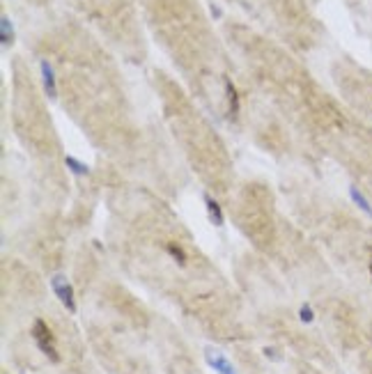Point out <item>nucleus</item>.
I'll return each instance as SVG.
<instances>
[{
  "label": "nucleus",
  "instance_id": "f257e3e1",
  "mask_svg": "<svg viewBox=\"0 0 372 374\" xmlns=\"http://www.w3.org/2000/svg\"><path fill=\"white\" fill-rule=\"evenodd\" d=\"M32 338H35L37 347L42 349V354H46L51 361H60V356H58V349H55V340H53V333H51V328L44 324L42 319L35 321V326H32Z\"/></svg>",
  "mask_w": 372,
  "mask_h": 374
},
{
  "label": "nucleus",
  "instance_id": "f03ea898",
  "mask_svg": "<svg viewBox=\"0 0 372 374\" xmlns=\"http://www.w3.org/2000/svg\"><path fill=\"white\" fill-rule=\"evenodd\" d=\"M51 285H53V291L58 294L62 305H65L69 312H76V301H74V289H72V285H69V280H67L65 276H53Z\"/></svg>",
  "mask_w": 372,
  "mask_h": 374
},
{
  "label": "nucleus",
  "instance_id": "7ed1b4c3",
  "mask_svg": "<svg viewBox=\"0 0 372 374\" xmlns=\"http://www.w3.org/2000/svg\"><path fill=\"white\" fill-rule=\"evenodd\" d=\"M207 363H209L211 368H214V372H218V374H237L223 354H207Z\"/></svg>",
  "mask_w": 372,
  "mask_h": 374
},
{
  "label": "nucleus",
  "instance_id": "20e7f679",
  "mask_svg": "<svg viewBox=\"0 0 372 374\" xmlns=\"http://www.w3.org/2000/svg\"><path fill=\"white\" fill-rule=\"evenodd\" d=\"M42 76H44V90H46L48 99H55L58 96V90H55V76H53V67L48 65L46 60L42 62Z\"/></svg>",
  "mask_w": 372,
  "mask_h": 374
},
{
  "label": "nucleus",
  "instance_id": "39448f33",
  "mask_svg": "<svg viewBox=\"0 0 372 374\" xmlns=\"http://www.w3.org/2000/svg\"><path fill=\"white\" fill-rule=\"evenodd\" d=\"M207 211H209V218H211V223L216 227H223V223H225V218H223V211H221V207H218V202L216 200H211V197H207Z\"/></svg>",
  "mask_w": 372,
  "mask_h": 374
},
{
  "label": "nucleus",
  "instance_id": "423d86ee",
  "mask_svg": "<svg viewBox=\"0 0 372 374\" xmlns=\"http://www.w3.org/2000/svg\"><path fill=\"white\" fill-rule=\"evenodd\" d=\"M0 39H2V46H9L14 39V30H12V21L7 16L0 18Z\"/></svg>",
  "mask_w": 372,
  "mask_h": 374
},
{
  "label": "nucleus",
  "instance_id": "0eeeda50",
  "mask_svg": "<svg viewBox=\"0 0 372 374\" xmlns=\"http://www.w3.org/2000/svg\"><path fill=\"white\" fill-rule=\"evenodd\" d=\"M225 90H228V103H230V115L239 113V96H237V90L230 81H225Z\"/></svg>",
  "mask_w": 372,
  "mask_h": 374
},
{
  "label": "nucleus",
  "instance_id": "6e6552de",
  "mask_svg": "<svg viewBox=\"0 0 372 374\" xmlns=\"http://www.w3.org/2000/svg\"><path fill=\"white\" fill-rule=\"evenodd\" d=\"M349 195H352V200H354L356 204H359V207L363 209V211H366L368 216H372V204H370V202H368L363 195H361V190H359V188H349Z\"/></svg>",
  "mask_w": 372,
  "mask_h": 374
},
{
  "label": "nucleus",
  "instance_id": "1a4fd4ad",
  "mask_svg": "<svg viewBox=\"0 0 372 374\" xmlns=\"http://www.w3.org/2000/svg\"><path fill=\"white\" fill-rule=\"evenodd\" d=\"M65 163H67V168H72L74 175H88V166H85V163H81V161H76L74 156H67Z\"/></svg>",
  "mask_w": 372,
  "mask_h": 374
},
{
  "label": "nucleus",
  "instance_id": "9d476101",
  "mask_svg": "<svg viewBox=\"0 0 372 374\" xmlns=\"http://www.w3.org/2000/svg\"><path fill=\"white\" fill-rule=\"evenodd\" d=\"M168 250H170V255H173L175 260L180 262V264H184V262H186V255H184V250H182L180 246H175V244H168Z\"/></svg>",
  "mask_w": 372,
  "mask_h": 374
},
{
  "label": "nucleus",
  "instance_id": "9b49d317",
  "mask_svg": "<svg viewBox=\"0 0 372 374\" xmlns=\"http://www.w3.org/2000/svg\"><path fill=\"white\" fill-rule=\"evenodd\" d=\"M301 321H312V308L310 305H301Z\"/></svg>",
  "mask_w": 372,
  "mask_h": 374
},
{
  "label": "nucleus",
  "instance_id": "f8f14e48",
  "mask_svg": "<svg viewBox=\"0 0 372 374\" xmlns=\"http://www.w3.org/2000/svg\"><path fill=\"white\" fill-rule=\"evenodd\" d=\"M370 271H372V264H370Z\"/></svg>",
  "mask_w": 372,
  "mask_h": 374
}]
</instances>
